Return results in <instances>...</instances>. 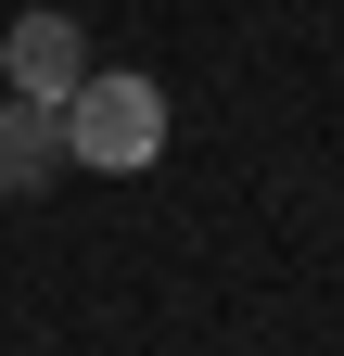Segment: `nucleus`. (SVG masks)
I'll return each instance as SVG.
<instances>
[{"mask_svg": "<svg viewBox=\"0 0 344 356\" xmlns=\"http://www.w3.org/2000/svg\"><path fill=\"white\" fill-rule=\"evenodd\" d=\"M0 76H13V102H77V76H90V38H77V13H13V38H0Z\"/></svg>", "mask_w": 344, "mask_h": 356, "instance_id": "obj_2", "label": "nucleus"}, {"mask_svg": "<svg viewBox=\"0 0 344 356\" xmlns=\"http://www.w3.org/2000/svg\"><path fill=\"white\" fill-rule=\"evenodd\" d=\"M64 165L77 153H64V115L52 102H0V204H38Z\"/></svg>", "mask_w": 344, "mask_h": 356, "instance_id": "obj_3", "label": "nucleus"}, {"mask_svg": "<svg viewBox=\"0 0 344 356\" xmlns=\"http://www.w3.org/2000/svg\"><path fill=\"white\" fill-rule=\"evenodd\" d=\"M64 153L102 165V178L153 165V153H166V89H153V76H77V102H64Z\"/></svg>", "mask_w": 344, "mask_h": 356, "instance_id": "obj_1", "label": "nucleus"}]
</instances>
